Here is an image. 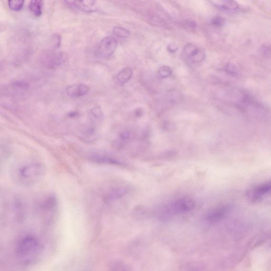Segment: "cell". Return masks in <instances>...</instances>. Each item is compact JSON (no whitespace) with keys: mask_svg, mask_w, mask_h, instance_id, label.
Wrapping results in <instances>:
<instances>
[{"mask_svg":"<svg viewBox=\"0 0 271 271\" xmlns=\"http://www.w3.org/2000/svg\"><path fill=\"white\" fill-rule=\"evenodd\" d=\"M179 50V46L175 43H171L167 46V51L171 53H176Z\"/></svg>","mask_w":271,"mask_h":271,"instance_id":"cb8c5ba5","label":"cell"},{"mask_svg":"<svg viewBox=\"0 0 271 271\" xmlns=\"http://www.w3.org/2000/svg\"><path fill=\"white\" fill-rule=\"evenodd\" d=\"M113 34L119 38H126L128 37L130 32L123 27H116L113 29Z\"/></svg>","mask_w":271,"mask_h":271,"instance_id":"e0dca14e","label":"cell"},{"mask_svg":"<svg viewBox=\"0 0 271 271\" xmlns=\"http://www.w3.org/2000/svg\"><path fill=\"white\" fill-rule=\"evenodd\" d=\"M225 70L226 73L232 77H235L238 75L237 69L234 64H228Z\"/></svg>","mask_w":271,"mask_h":271,"instance_id":"ffe728a7","label":"cell"},{"mask_svg":"<svg viewBox=\"0 0 271 271\" xmlns=\"http://www.w3.org/2000/svg\"><path fill=\"white\" fill-rule=\"evenodd\" d=\"M117 46V40L114 38L106 37L102 40L99 47V53L101 57L110 56L115 51Z\"/></svg>","mask_w":271,"mask_h":271,"instance_id":"8992f818","label":"cell"},{"mask_svg":"<svg viewBox=\"0 0 271 271\" xmlns=\"http://www.w3.org/2000/svg\"><path fill=\"white\" fill-rule=\"evenodd\" d=\"M183 26L190 31H194L197 28V25L196 22L194 20H186L183 23Z\"/></svg>","mask_w":271,"mask_h":271,"instance_id":"7402d4cb","label":"cell"},{"mask_svg":"<svg viewBox=\"0 0 271 271\" xmlns=\"http://www.w3.org/2000/svg\"><path fill=\"white\" fill-rule=\"evenodd\" d=\"M46 172V167L41 163L28 162L15 166L11 172L17 184L28 186L38 182Z\"/></svg>","mask_w":271,"mask_h":271,"instance_id":"6da1fadb","label":"cell"},{"mask_svg":"<svg viewBox=\"0 0 271 271\" xmlns=\"http://www.w3.org/2000/svg\"><path fill=\"white\" fill-rule=\"evenodd\" d=\"M133 75V70L130 67H126L120 71L116 76V79L120 84L127 83Z\"/></svg>","mask_w":271,"mask_h":271,"instance_id":"8fae6325","label":"cell"},{"mask_svg":"<svg viewBox=\"0 0 271 271\" xmlns=\"http://www.w3.org/2000/svg\"><path fill=\"white\" fill-rule=\"evenodd\" d=\"M45 63L48 67L54 68L64 63L68 58L65 53L49 52L45 54Z\"/></svg>","mask_w":271,"mask_h":271,"instance_id":"52a82bcc","label":"cell"},{"mask_svg":"<svg viewBox=\"0 0 271 271\" xmlns=\"http://www.w3.org/2000/svg\"><path fill=\"white\" fill-rule=\"evenodd\" d=\"M53 42L54 45L56 47H59L61 45V38L58 35H55L53 36Z\"/></svg>","mask_w":271,"mask_h":271,"instance_id":"d4e9b609","label":"cell"},{"mask_svg":"<svg viewBox=\"0 0 271 271\" xmlns=\"http://www.w3.org/2000/svg\"><path fill=\"white\" fill-rule=\"evenodd\" d=\"M65 3L85 13H93L98 9L96 2L93 1H68Z\"/></svg>","mask_w":271,"mask_h":271,"instance_id":"9c48e42d","label":"cell"},{"mask_svg":"<svg viewBox=\"0 0 271 271\" xmlns=\"http://www.w3.org/2000/svg\"><path fill=\"white\" fill-rule=\"evenodd\" d=\"M167 99L168 101L172 104H177L181 102L183 100V95L181 92L176 90H172L168 93Z\"/></svg>","mask_w":271,"mask_h":271,"instance_id":"5bb4252c","label":"cell"},{"mask_svg":"<svg viewBox=\"0 0 271 271\" xmlns=\"http://www.w3.org/2000/svg\"><path fill=\"white\" fill-rule=\"evenodd\" d=\"M57 205V200L55 197L48 195L39 199L36 202V207L41 213L52 212Z\"/></svg>","mask_w":271,"mask_h":271,"instance_id":"ba28073f","label":"cell"},{"mask_svg":"<svg viewBox=\"0 0 271 271\" xmlns=\"http://www.w3.org/2000/svg\"><path fill=\"white\" fill-rule=\"evenodd\" d=\"M195 207V202L192 199L184 197L174 201L167 207V210H170L171 213H184L189 212Z\"/></svg>","mask_w":271,"mask_h":271,"instance_id":"277c9868","label":"cell"},{"mask_svg":"<svg viewBox=\"0 0 271 271\" xmlns=\"http://www.w3.org/2000/svg\"><path fill=\"white\" fill-rule=\"evenodd\" d=\"M158 74L162 79H166L171 76L172 74V70L169 66H162L158 70Z\"/></svg>","mask_w":271,"mask_h":271,"instance_id":"ac0fdd59","label":"cell"},{"mask_svg":"<svg viewBox=\"0 0 271 271\" xmlns=\"http://www.w3.org/2000/svg\"><path fill=\"white\" fill-rule=\"evenodd\" d=\"M92 115L97 118H100L103 116V112H102L99 107H95L91 110Z\"/></svg>","mask_w":271,"mask_h":271,"instance_id":"603a6c76","label":"cell"},{"mask_svg":"<svg viewBox=\"0 0 271 271\" xmlns=\"http://www.w3.org/2000/svg\"><path fill=\"white\" fill-rule=\"evenodd\" d=\"M42 252L38 239L33 236H26L18 243L16 255L18 260L24 265H32L38 261Z\"/></svg>","mask_w":271,"mask_h":271,"instance_id":"7a4b0ae2","label":"cell"},{"mask_svg":"<svg viewBox=\"0 0 271 271\" xmlns=\"http://www.w3.org/2000/svg\"><path fill=\"white\" fill-rule=\"evenodd\" d=\"M227 208L226 207H221L214 209L208 214L207 218L210 220H216L219 219L223 217L226 213Z\"/></svg>","mask_w":271,"mask_h":271,"instance_id":"4fadbf2b","label":"cell"},{"mask_svg":"<svg viewBox=\"0 0 271 271\" xmlns=\"http://www.w3.org/2000/svg\"><path fill=\"white\" fill-rule=\"evenodd\" d=\"M182 55L190 63H200L204 61L206 54L200 48L192 44L186 45L183 48Z\"/></svg>","mask_w":271,"mask_h":271,"instance_id":"3957f363","label":"cell"},{"mask_svg":"<svg viewBox=\"0 0 271 271\" xmlns=\"http://www.w3.org/2000/svg\"><path fill=\"white\" fill-rule=\"evenodd\" d=\"M214 2L219 8L225 11L236 10L239 8L238 4L234 1H220Z\"/></svg>","mask_w":271,"mask_h":271,"instance_id":"7c38bea8","label":"cell"},{"mask_svg":"<svg viewBox=\"0 0 271 271\" xmlns=\"http://www.w3.org/2000/svg\"><path fill=\"white\" fill-rule=\"evenodd\" d=\"M30 10L36 16H40L42 14V8H43V2L34 0L31 1L29 5Z\"/></svg>","mask_w":271,"mask_h":271,"instance_id":"9a60e30c","label":"cell"},{"mask_svg":"<svg viewBox=\"0 0 271 271\" xmlns=\"http://www.w3.org/2000/svg\"><path fill=\"white\" fill-rule=\"evenodd\" d=\"M90 91V88L84 84H74L69 86L66 89V93L71 97H81L87 94Z\"/></svg>","mask_w":271,"mask_h":271,"instance_id":"30bf717a","label":"cell"},{"mask_svg":"<svg viewBox=\"0 0 271 271\" xmlns=\"http://www.w3.org/2000/svg\"><path fill=\"white\" fill-rule=\"evenodd\" d=\"M270 190V182L264 183L248 190L246 193V197L250 202H256L266 197Z\"/></svg>","mask_w":271,"mask_h":271,"instance_id":"5b68a950","label":"cell"},{"mask_svg":"<svg viewBox=\"0 0 271 271\" xmlns=\"http://www.w3.org/2000/svg\"><path fill=\"white\" fill-rule=\"evenodd\" d=\"M4 142H0V166L9 158V149Z\"/></svg>","mask_w":271,"mask_h":271,"instance_id":"2e32d148","label":"cell"},{"mask_svg":"<svg viewBox=\"0 0 271 271\" xmlns=\"http://www.w3.org/2000/svg\"><path fill=\"white\" fill-rule=\"evenodd\" d=\"M225 19L220 16H216L212 20V24L216 27H220L224 25Z\"/></svg>","mask_w":271,"mask_h":271,"instance_id":"44dd1931","label":"cell"},{"mask_svg":"<svg viewBox=\"0 0 271 271\" xmlns=\"http://www.w3.org/2000/svg\"><path fill=\"white\" fill-rule=\"evenodd\" d=\"M24 4L22 0H11L9 1V6L11 10L18 11L22 9Z\"/></svg>","mask_w":271,"mask_h":271,"instance_id":"d6986e66","label":"cell"},{"mask_svg":"<svg viewBox=\"0 0 271 271\" xmlns=\"http://www.w3.org/2000/svg\"><path fill=\"white\" fill-rule=\"evenodd\" d=\"M261 52L264 56H268L270 55V48L268 45H263L261 48Z\"/></svg>","mask_w":271,"mask_h":271,"instance_id":"484cf974","label":"cell"}]
</instances>
